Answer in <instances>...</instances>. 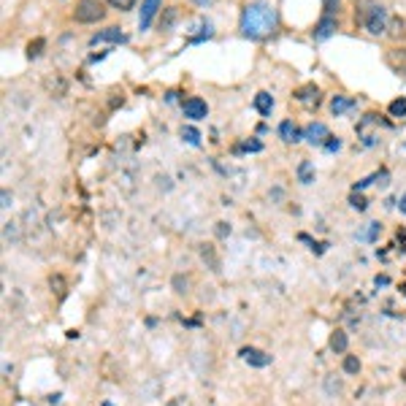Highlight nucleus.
Masks as SVG:
<instances>
[{"mask_svg": "<svg viewBox=\"0 0 406 406\" xmlns=\"http://www.w3.org/2000/svg\"><path fill=\"white\" fill-rule=\"evenodd\" d=\"M336 27H338L336 16H333V14H325L323 19H320V25L314 27V38H317V41L330 38V36L336 33Z\"/></svg>", "mask_w": 406, "mask_h": 406, "instance_id": "nucleus-7", "label": "nucleus"}, {"mask_svg": "<svg viewBox=\"0 0 406 406\" xmlns=\"http://www.w3.org/2000/svg\"><path fill=\"white\" fill-rule=\"evenodd\" d=\"M387 66L395 71V73H406V49H390L387 52Z\"/></svg>", "mask_w": 406, "mask_h": 406, "instance_id": "nucleus-11", "label": "nucleus"}, {"mask_svg": "<svg viewBox=\"0 0 406 406\" xmlns=\"http://www.w3.org/2000/svg\"><path fill=\"white\" fill-rule=\"evenodd\" d=\"M344 371H347V374H358V371H360V360H358L355 355H347V358H344Z\"/></svg>", "mask_w": 406, "mask_h": 406, "instance_id": "nucleus-20", "label": "nucleus"}, {"mask_svg": "<svg viewBox=\"0 0 406 406\" xmlns=\"http://www.w3.org/2000/svg\"><path fill=\"white\" fill-rule=\"evenodd\" d=\"M350 203H352V209H358V212H363L365 206H368L363 195H358V192H355V195H352V198H350Z\"/></svg>", "mask_w": 406, "mask_h": 406, "instance_id": "nucleus-26", "label": "nucleus"}, {"mask_svg": "<svg viewBox=\"0 0 406 406\" xmlns=\"http://www.w3.org/2000/svg\"><path fill=\"white\" fill-rule=\"evenodd\" d=\"M276 30V11L266 0H255L241 11V33L249 38H266Z\"/></svg>", "mask_w": 406, "mask_h": 406, "instance_id": "nucleus-1", "label": "nucleus"}, {"mask_svg": "<svg viewBox=\"0 0 406 406\" xmlns=\"http://www.w3.org/2000/svg\"><path fill=\"white\" fill-rule=\"evenodd\" d=\"M401 290H404V296H406V284H404V287H401Z\"/></svg>", "mask_w": 406, "mask_h": 406, "instance_id": "nucleus-33", "label": "nucleus"}, {"mask_svg": "<svg viewBox=\"0 0 406 406\" xmlns=\"http://www.w3.org/2000/svg\"><path fill=\"white\" fill-rule=\"evenodd\" d=\"M160 3L162 0H144V6H141V16H138L141 30H147V27L152 25V16L160 11Z\"/></svg>", "mask_w": 406, "mask_h": 406, "instance_id": "nucleus-8", "label": "nucleus"}, {"mask_svg": "<svg viewBox=\"0 0 406 406\" xmlns=\"http://www.w3.org/2000/svg\"><path fill=\"white\" fill-rule=\"evenodd\" d=\"M43 46H46V41L43 38L30 41V43H27V57H30V60H33V57H38V54L43 52Z\"/></svg>", "mask_w": 406, "mask_h": 406, "instance_id": "nucleus-19", "label": "nucleus"}, {"mask_svg": "<svg viewBox=\"0 0 406 406\" xmlns=\"http://www.w3.org/2000/svg\"><path fill=\"white\" fill-rule=\"evenodd\" d=\"M279 135H282V141H287V144H296V141H301V138H303V133H301V130H298L290 120L279 125Z\"/></svg>", "mask_w": 406, "mask_h": 406, "instance_id": "nucleus-12", "label": "nucleus"}, {"mask_svg": "<svg viewBox=\"0 0 406 406\" xmlns=\"http://www.w3.org/2000/svg\"><path fill=\"white\" fill-rule=\"evenodd\" d=\"M73 16H76V22H81V25H95V22H100L106 16V6L100 0H79Z\"/></svg>", "mask_w": 406, "mask_h": 406, "instance_id": "nucleus-3", "label": "nucleus"}, {"mask_svg": "<svg viewBox=\"0 0 406 406\" xmlns=\"http://www.w3.org/2000/svg\"><path fill=\"white\" fill-rule=\"evenodd\" d=\"M296 100H301V103H306V106H317L320 103V90L314 87V84H303V87H298L296 90Z\"/></svg>", "mask_w": 406, "mask_h": 406, "instance_id": "nucleus-9", "label": "nucleus"}, {"mask_svg": "<svg viewBox=\"0 0 406 406\" xmlns=\"http://www.w3.org/2000/svg\"><path fill=\"white\" fill-rule=\"evenodd\" d=\"M303 138H306L309 144H317V147H325V144H328V138H330V133H328V127H325L323 122H311L309 127L303 130Z\"/></svg>", "mask_w": 406, "mask_h": 406, "instance_id": "nucleus-4", "label": "nucleus"}, {"mask_svg": "<svg viewBox=\"0 0 406 406\" xmlns=\"http://www.w3.org/2000/svg\"><path fill=\"white\" fill-rule=\"evenodd\" d=\"M182 111H184V117H189V120H203L209 114V106H206V100H201V98H187L182 103Z\"/></svg>", "mask_w": 406, "mask_h": 406, "instance_id": "nucleus-5", "label": "nucleus"}, {"mask_svg": "<svg viewBox=\"0 0 406 406\" xmlns=\"http://www.w3.org/2000/svg\"><path fill=\"white\" fill-rule=\"evenodd\" d=\"M241 149H246V152H260V141H249V144H244V147H239V152H241Z\"/></svg>", "mask_w": 406, "mask_h": 406, "instance_id": "nucleus-29", "label": "nucleus"}, {"mask_svg": "<svg viewBox=\"0 0 406 406\" xmlns=\"http://www.w3.org/2000/svg\"><path fill=\"white\" fill-rule=\"evenodd\" d=\"M323 6H325V14H333L338 9V0H323Z\"/></svg>", "mask_w": 406, "mask_h": 406, "instance_id": "nucleus-28", "label": "nucleus"}, {"mask_svg": "<svg viewBox=\"0 0 406 406\" xmlns=\"http://www.w3.org/2000/svg\"><path fill=\"white\" fill-rule=\"evenodd\" d=\"M192 3H201V6H203V3H209V0H192Z\"/></svg>", "mask_w": 406, "mask_h": 406, "instance_id": "nucleus-32", "label": "nucleus"}, {"mask_svg": "<svg viewBox=\"0 0 406 406\" xmlns=\"http://www.w3.org/2000/svg\"><path fill=\"white\" fill-rule=\"evenodd\" d=\"M103 406H111V404H103Z\"/></svg>", "mask_w": 406, "mask_h": 406, "instance_id": "nucleus-34", "label": "nucleus"}, {"mask_svg": "<svg viewBox=\"0 0 406 406\" xmlns=\"http://www.w3.org/2000/svg\"><path fill=\"white\" fill-rule=\"evenodd\" d=\"M298 179L303 182V184H309V182H314V168H311V162H301L298 165Z\"/></svg>", "mask_w": 406, "mask_h": 406, "instance_id": "nucleus-18", "label": "nucleus"}, {"mask_svg": "<svg viewBox=\"0 0 406 406\" xmlns=\"http://www.w3.org/2000/svg\"><path fill=\"white\" fill-rule=\"evenodd\" d=\"M390 114H392V117H404V114H406V100H404V98H401V100H392Z\"/></svg>", "mask_w": 406, "mask_h": 406, "instance_id": "nucleus-21", "label": "nucleus"}, {"mask_svg": "<svg viewBox=\"0 0 406 406\" xmlns=\"http://www.w3.org/2000/svg\"><path fill=\"white\" fill-rule=\"evenodd\" d=\"M387 33H390L392 38H398V36L404 33V22H401V19H390V25H387Z\"/></svg>", "mask_w": 406, "mask_h": 406, "instance_id": "nucleus-23", "label": "nucleus"}, {"mask_svg": "<svg viewBox=\"0 0 406 406\" xmlns=\"http://www.w3.org/2000/svg\"><path fill=\"white\" fill-rule=\"evenodd\" d=\"M398 206H401V212H404V214H406V195H404V198H401V203H398Z\"/></svg>", "mask_w": 406, "mask_h": 406, "instance_id": "nucleus-31", "label": "nucleus"}, {"mask_svg": "<svg viewBox=\"0 0 406 406\" xmlns=\"http://www.w3.org/2000/svg\"><path fill=\"white\" fill-rule=\"evenodd\" d=\"M239 355H241L244 363L255 365V368H266V365L271 363V355H266V352L255 350V347H244V350L239 352Z\"/></svg>", "mask_w": 406, "mask_h": 406, "instance_id": "nucleus-6", "label": "nucleus"}, {"mask_svg": "<svg viewBox=\"0 0 406 406\" xmlns=\"http://www.w3.org/2000/svg\"><path fill=\"white\" fill-rule=\"evenodd\" d=\"M255 108L263 114V117H269L271 108H274V98H271L269 93H257L255 95Z\"/></svg>", "mask_w": 406, "mask_h": 406, "instance_id": "nucleus-16", "label": "nucleus"}, {"mask_svg": "<svg viewBox=\"0 0 406 406\" xmlns=\"http://www.w3.org/2000/svg\"><path fill=\"white\" fill-rule=\"evenodd\" d=\"M176 19H179V11H176V6H168V9H162V11H160V30H162V33H168V30L176 25Z\"/></svg>", "mask_w": 406, "mask_h": 406, "instance_id": "nucleus-13", "label": "nucleus"}, {"mask_svg": "<svg viewBox=\"0 0 406 406\" xmlns=\"http://www.w3.org/2000/svg\"><path fill=\"white\" fill-rule=\"evenodd\" d=\"M338 147H341V141H338V138H333V135H330V141L325 144V149H330V152H333V149H338Z\"/></svg>", "mask_w": 406, "mask_h": 406, "instance_id": "nucleus-30", "label": "nucleus"}, {"mask_svg": "<svg viewBox=\"0 0 406 406\" xmlns=\"http://www.w3.org/2000/svg\"><path fill=\"white\" fill-rule=\"evenodd\" d=\"M182 138H184V141H189V144H198V141H201V135H198V130H195V127H184V130H182Z\"/></svg>", "mask_w": 406, "mask_h": 406, "instance_id": "nucleus-24", "label": "nucleus"}, {"mask_svg": "<svg viewBox=\"0 0 406 406\" xmlns=\"http://www.w3.org/2000/svg\"><path fill=\"white\" fill-rule=\"evenodd\" d=\"M355 106V100H350V98H333V103H330V111H333V117H338V114H344L347 108Z\"/></svg>", "mask_w": 406, "mask_h": 406, "instance_id": "nucleus-17", "label": "nucleus"}, {"mask_svg": "<svg viewBox=\"0 0 406 406\" xmlns=\"http://www.w3.org/2000/svg\"><path fill=\"white\" fill-rule=\"evenodd\" d=\"M347 347H350V338H347V333H344V330H333V333H330V350H333V352H347Z\"/></svg>", "mask_w": 406, "mask_h": 406, "instance_id": "nucleus-15", "label": "nucleus"}, {"mask_svg": "<svg viewBox=\"0 0 406 406\" xmlns=\"http://www.w3.org/2000/svg\"><path fill=\"white\" fill-rule=\"evenodd\" d=\"M174 287H176V293H179V296H184V293H187V287H189V282H187V279H182V276H174Z\"/></svg>", "mask_w": 406, "mask_h": 406, "instance_id": "nucleus-27", "label": "nucleus"}, {"mask_svg": "<svg viewBox=\"0 0 406 406\" xmlns=\"http://www.w3.org/2000/svg\"><path fill=\"white\" fill-rule=\"evenodd\" d=\"M114 41H125V36H122L120 27H106V30H100V33H95L93 38H90V43H114Z\"/></svg>", "mask_w": 406, "mask_h": 406, "instance_id": "nucleus-10", "label": "nucleus"}, {"mask_svg": "<svg viewBox=\"0 0 406 406\" xmlns=\"http://www.w3.org/2000/svg\"><path fill=\"white\" fill-rule=\"evenodd\" d=\"M108 6H114V9H120V11H130L135 6V0H106Z\"/></svg>", "mask_w": 406, "mask_h": 406, "instance_id": "nucleus-22", "label": "nucleus"}, {"mask_svg": "<svg viewBox=\"0 0 406 406\" xmlns=\"http://www.w3.org/2000/svg\"><path fill=\"white\" fill-rule=\"evenodd\" d=\"M201 257H203V263H209V269L214 271V274L219 271V257H217V252H214V246H212V244H203Z\"/></svg>", "mask_w": 406, "mask_h": 406, "instance_id": "nucleus-14", "label": "nucleus"}, {"mask_svg": "<svg viewBox=\"0 0 406 406\" xmlns=\"http://www.w3.org/2000/svg\"><path fill=\"white\" fill-rule=\"evenodd\" d=\"M49 284H52V290L57 293V296H63V293H66V282H63V276H52Z\"/></svg>", "mask_w": 406, "mask_h": 406, "instance_id": "nucleus-25", "label": "nucleus"}, {"mask_svg": "<svg viewBox=\"0 0 406 406\" xmlns=\"http://www.w3.org/2000/svg\"><path fill=\"white\" fill-rule=\"evenodd\" d=\"M360 22L371 36H385L387 25H390V16H387V9L382 3H371L360 11Z\"/></svg>", "mask_w": 406, "mask_h": 406, "instance_id": "nucleus-2", "label": "nucleus"}]
</instances>
